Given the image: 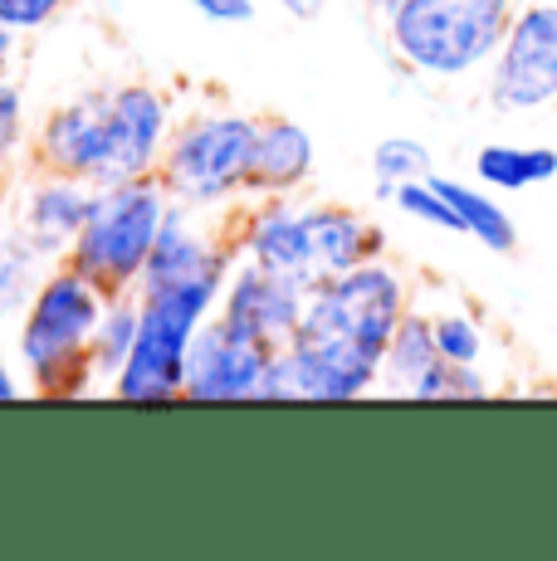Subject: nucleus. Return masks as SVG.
<instances>
[{
  "instance_id": "obj_5",
  "label": "nucleus",
  "mask_w": 557,
  "mask_h": 561,
  "mask_svg": "<svg viewBox=\"0 0 557 561\" xmlns=\"http://www.w3.org/2000/svg\"><path fill=\"white\" fill-rule=\"evenodd\" d=\"M235 259L240 254H235L230 234H225V215H201L186 210V205H171L162 234L152 244V259L143 268V284H137L143 318L196 337L220 312Z\"/></svg>"
},
{
  "instance_id": "obj_6",
  "label": "nucleus",
  "mask_w": 557,
  "mask_h": 561,
  "mask_svg": "<svg viewBox=\"0 0 557 561\" xmlns=\"http://www.w3.org/2000/svg\"><path fill=\"white\" fill-rule=\"evenodd\" d=\"M254 113L240 107H191L177 117L157 181L167 186L171 205H186L201 215H230L245 201V176H250V147H254Z\"/></svg>"
},
{
  "instance_id": "obj_2",
  "label": "nucleus",
  "mask_w": 557,
  "mask_h": 561,
  "mask_svg": "<svg viewBox=\"0 0 557 561\" xmlns=\"http://www.w3.org/2000/svg\"><path fill=\"white\" fill-rule=\"evenodd\" d=\"M177 93L152 79L83 89L35 123V167L99 186L157 176L177 133Z\"/></svg>"
},
{
  "instance_id": "obj_13",
  "label": "nucleus",
  "mask_w": 557,
  "mask_h": 561,
  "mask_svg": "<svg viewBox=\"0 0 557 561\" xmlns=\"http://www.w3.org/2000/svg\"><path fill=\"white\" fill-rule=\"evenodd\" d=\"M318 176V142L298 117L264 113L254 123L250 147V176H245V201H294L314 186Z\"/></svg>"
},
{
  "instance_id": "obj_7",
  "label": "nucleus",
  "mask_w": 557,
  "mask_h": 561,
  "mask_svg": "<svg viewBox=\"0 0 557 561\" xmlns=\"http://www.w3.org/2000/svg\"><path fill=\"white\" fill-rule=\"evenodd\" d=\"M167 215H171V196L157 176L99 186L79 234H73V244H69V254H64V264H73L83 278H93L109 298L137 294Z\"/></svg>"
},
{
  "instance_id": "obj_16",
  "label": "nucleus",
  "mask_w": 557,
  "mask_h": 561,
  "mask_svg": "<svg viewBox=\"0 0 557 561\" xmlns=\"http://www.w3.org/2000/svg\"><path fill=\"white\" fill-rule=\"evenodd\" d=\"M475 181L499 196H523L557 181V147L548 142H485L475 152Z\"/></svg>"
},
{
  "instance_id": "obj_18",
  "label": "nucleus",
  "mask_w": 557,
  "mask_h": 561,
  "mask_svg": "<svg viewBox=\"0 0 557 561\" xmlns=\"http://www.w3.org/2000/svg\"><path fill=\"white\" fill-rule=\"evenodd\" d=\"M59 264V259H45L35 244H25L15 230L0 234V328H15L20 312L30 308L45 268Z\"/></svg>"
},
{
  "instance_id": "obj_3",
  "label": "nucleus",
  "mask_w": 557,
  "mask_h": 561,
  "mask_svg": "<svg viewBox=\"0 0 557 561\" xmlns=\"http://www.w3.org/2000/svg\"><path fill=\"white\" fill-rule=\"evenodd\" d=\"M103 294L93 278H83L73 264H49L39 278L30 308L15 322V357L20 376H25L30 396L45 401H79V396H99V366H93V332L103 318Z\"/></svg>"
},
{
  "instance_id": "obj_29",
  "label": "nucleus",
  "mask_w": 557,
  "mask_h": 561,
  "mask_svg": "<svg viewBox=\"0 0 557 561\" xmlns=\"http://www.w3.org/2000/svg\"><path fill=\"white\" fill-rule=\"evenodd\" d=\"M15 59H20V39L10 35V30H0V79H10Z\"/></svg>"
},
{
  "instance_id": "obj_25",
  "label": "nucleus",
  "mask_w": 557,
  "mask_h": 561,
  "mask_svg": "<svg viewBox=\"0 0 557 561\" xmlns=\"http://www.w3.org/2000/svg\"><path fill=\"white\" fill-rule=\"evenodd\" d=\"M73 10V0H0V30L15 39H39Z\"/></svg>"
},
{
  "instance_id": "obj_19",
  "label": "nucleus",
  "mask_w": 557,
  "mask_h": 561,
  "mask_svg": "<svg viewBox=\"0 0 557 561\" xmlns=\"http://www.w3.org/2000/svg\"><path fill=\"white\" fill-rule=\"evenodd\" d=\"M35 167V123L15 79H0V191Z\"/></svg>"
},
{
  "instance_id": "obj_24",
  "label": "nucleus",
  "mask_w": 557,
  "mask_h": 561,
  "mask_svg": "<svg viewBox=\"0 0 557 561\" xmlns=\"http://www.w3.org/2000/svg\"><path fill=\"white\" fill-rule=\"evenodd\" d=\"M387 205H391V210H401L406 220L425 225V230L459 234V220H455V210H450V201L441 196V186H435V176H425V181H406V186H396Z\"/></svg>"
},
{
  "instance_id": "obj_21",
  "label": "nucleus",
  "mask_w": 557,
  "mask_h": 561,
  "mask_svg": "<svg viewBox=\"0 0 557 561\" xmlns=\"http://www.w3.org/2000/svg\"><path fill=\"white\" fill-rule=\"evenodd\" d=\"M137 328H143V308H137V294H113L103 304L99 332H93V366H99V381L109 391V381L123 371V362L133 357Z\"/></svg>"
},
{
  "instance_id": "obj_12",
  "label": "nucleus",
  "mask_w": 557,
  "mask_h": 561,
  "mask_svg": "<svg viewBox=\"0 0 557 561\" xmlns=\"http://www.w3.org/2000/svg\"><path fill=\"white\" fill-rule=\"evenodd\" d=\"M304 304H308V284L235 259L216 318H225L230 328H240L245 337L264 342V347H284V342L294 337L298 318H304Z\"/></svg>"
},
{
  "instance_id": "obj_1",
  "label": "nucleus",
  "mask_w": 557,
  "mask_h": 561,
  "mask_svg": "<svg viewBox=\"0 0 557 561\" xmlns=\"http://www.w3.org/2000/svg\"><path fill=\"white\" fill-rule=\"evenodd\" d=\"M416 308V284L387 254L308 288L304 318L284 342L294 396L308 405H348L382 391V352Z\"/></svg>"
},
{
  "instance_id": "obj_17",
  "label": "nucleus",
  "mask_w": 557,
  "mask_h": 561,
  "mask_svg": "<svg viewBox=\"0 0 557 561\" xmlns=\"http://www.w3.org/2000/svg\"><path fill=\"white\" fill-rule=\"evenodd\" d=\"M441 362V347H435V328L431 312L411 308L401 322H396L387 352H382V391L391 396H411L416 381H421L431 366Z\"/></svg>"
},
{
  "instance_id": "obj_4",
  "label": "nucleus",
  "mask_w": 557,
  "mask_h": 561,
  "mask_svg": "<svg viewBox=\"0 0 557 561\" xmlns=\"http://www.w3.org/2000/svg\"><path fill=\"white\" fill-rule=\"evenodd\" d=\"M513 10L519 0H391L377 15L401 73L421 83H469L495 64Z\"/></svg>"
},
{
  "instance_id": "obj_8",
  "label": "nucleus",
  "mask_w": 557,
  "mask_h": 561,
  "mask_svg": "<svg viewBox=\"0 0 557 561\" xmlns=\"http://www.w3.org/2000/svg\"><path fill=\"white\" fill-rule=\"evenodd\" d=\"M485 103L499 117L557 107V0H519L509 35L485 69Z\"/></svg>"
},
{
  "instance_id": "obj_11",
  "label": "nucleus",
  "mask_w": 557,
  "mask_h": 561,
  "mask_svg": "<svg viewBox=\"0 0 557 561\" xmlns=\"http://www.w3.org/2000/svg\"><path fill=\"white\" fill-rule=\"evenodd\" d=\"M89 205H93L89 181L30 167L15 186V201H10V230L25 244H35L45 259H64L73 234H79L83 215H89Z\"/></svg>"
},
{
  "instance_id": "obj_14",
  "label": "nucleus",
  "mask_w": 557,
  "mask_h": 561,
  "mask_svg": "<svg viewBox=\"0 0 557 561\" xmlns=\"http://www.w3.org/2000/svg\"><path fill=\"white\" fill-rule=\"evenodd\" d=\"M304 210H308L318 284L387 254V230H382L377 215L357 210V205H342V201H304Z\"/></svg>"
},
{
  "instance_id": "obj_22",
  "label": "nucleus",
  "mask_w": 557,
  "mask_h": 561,
  "mask_svg": "<svg viewBox=\"0 0 557 561\" xmlns=\"http://www.w3.org/2000/svg\"><path fill=\"white\" fill-rule=\"evenodd\" d=\"M431 328H435L441 362L485 366V357H489V332H485V318H479V312H469V308H435L431 312Z\"/></svg>"
},
{
  "instance_id": "obj_20",
  "label": "nucleus",
  "mask_w": 557,
  "mask_h": 561,
  "mask_svg": "<svg viewBox=\"0 0 557 561\" xmlns=\"http://www.w3.org/2000/svg\"><path fill=\"white\" fill-rule=\"evenodd\" d=\"M367 171H372V186H377V201H391L396 186L406 181H425L435 176V152L411 133H391L372 147L367 157Z\"/></svg>"
},
{
  "instance_id": "obj_10",
  "label": "nucleus",
  "mask_w": 557,
  "mask_h": 561,
  "mask_svg": "<svg viewBox=\"0 0 557 561\" xmlns=\"http://www.w3.org/2000/svg\"><path fill=\"white\" fill-rule=\"evenodd\" d=\"M225 234H230L235 254H240L245 264L274 268V274H288L308 288L318 284L304 196H294V201H240L230 215H225Z\"/></svg>"
},
{
  "instance_id": "obj_9",
  "label": "nucleus",
  "mask_w": 557,
  "mask_h": 561,
  "mask_svg": "<svg viewBox=\"0 0 557 561\" xmlns=\"http://www.w3.org/2000/svg\"><path fill=\"white\" fill-rule=\"evenodd\" d=\"M278 347L245 337L225 318H211L196 332L186 357V401L191 405H260V386Z\"/></svg>"
},
{
  "instance_id": "obj_23",
  "label": "nucleus",
  "mask_w": 557,
  "mask_h": 561,
  "mask_svg": "<svg viewBox=\"0 0 557 561\" xmlns=\"http://www.w3.org/2000/svg\"><path fill=\"white\" fill-rule=\"evenodd\" d=\"M495 396V381L485 376V366H455V362H435L431 371L416 381V391L406 401H431V405H445V401H489Z\"/></svg>"
},
{
  "instance_id": "obj_27",
  "label": "nucleus",
  "mask_w": 557,
  "mask_h": 561,
  "mask_svg": "<svg viewBox=\"0 0 557 561\" xmlns=\"http://www.w3.org/2000/svg\"><path fill=\"white\" fill-rule=\"evenodd\" d=\"M20 396H30L25 376H20V366H15V357H5V352H0V405L20 401Z\"/></svg>"
},
{
  "instance_id": "obj_30",
  "label": "nucleus",
  "mask_w": 557,
  "mask_h": 561,
  "mask_svg": "<svg viewBox=\"0 0 557 561\" xmlns=\"http://www.w3.org/2000/svg\"><path fill=\"white\" fill-rule=\"evenodd\" d=\"M367 5H372V10H387V5H391V0H367Z\"/></svg>"
},
{
  "instance_id": "obj_28",
  "label": "nucleus",
  "mask_w": 557,
  "mask_h": 561,
  "mask_svg": "<svg viewBox=\"0 0 557 561\" xmlns=\"http://www.w3.org/2000/svg\"><path fill=\"white\" fill-rule=\"evenodd\" d=\"M274 5L284 10L288 20H298V25H314V20L328 15V5H333V0H274Z\"/></svg>"
},
{
  "instance_id": "obj_15",
  "label": "nucleus",
  "mask_w": 557,
  "mask_h": 561,
  "mask_svg": "<svg viewBox=\"0 0 557 561\" xmlns=\"http://www.w3.org/2000/svg\"><path fill=\"white\" fill-rule=\"evenodd\" d=\"M435 186H441V196L450 201V210H455L465 240H475L485 254H499V259L519 254V244H523L519 220H513V210L503 205L499 191L479 186V181H465V176H445V171H435Z\"/></svg>"
},
{
  "instance_id": "obj_26",
  "label": "nucleus",
  "mask_w": 557,
  "mask_h": 561,
  "mask_svg": "<svg viewBox=\"0 0 557 561\" xmlns=\"http://www.w3.org/2000/svg\"><path fill=\"white\" fill-rule=\"evenodd\" d=\"M191 15H201L206 25H254L260 20V0H181Z\"/></svg>"
}]
</instances>
